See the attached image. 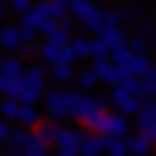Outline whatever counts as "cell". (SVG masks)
<instances>
[{
    "instance_id": "ffe728a7",
    "label": "cell",
    "mask_w": 156,
    "mask_h": 156,
    "mask_svg": "<svg viewBox=\"0 0 156 156\" xmlns=\"http://www.w3.org/2000/svg\"><path fill=\"white\" fill-rule=\"evenodd\" d=\"M60 52H62V47L44 37L42 47H39V57H42V62H50V65H52V62H57V60H60Z\"/></svg>"
},
{
    "instance_id": "277c9868",
    "label": "cell",
    "mask_w": 156,
    "mask_h": 156,
    "mask_svg": "<svg viewBox=\"0 0 156 156\" xmlns=\"http://www.w3.org/2000/svg\"><path fill=\"white\" fill-rule=\"evenodd\" d=\"M44 83H47V68L42 62H34V65L26 68V83H23L21 91V101L26 104H39L44 99Z\"/></svg>"
},
{
    "instance_id": "6da1fadb",
    "label": "cell",
    "mask_w": 156,
    "mask_h": 156,
    "mask_svg": "<svg viewBox=\"0 0 156 156\" xmlns=\"http://www.w3.org/2000/svg\"><path fill=\"white\" fill-rule=\"evenodd\" d=\"M86 128L96 130V133H104V135H120V138H130V120L128 115L122 112H107L99 109L94 115L86 117Z\"/></svg>"
},
{
    "instance_id": "f1b7e54d",
    "label": "cell",
    "mask_w": 156,
    "mask_h": 156,
    "mask_svg": "<svg viewBox=\"0 0 156 156\" xmlns=\"http://www.w3.org/2000/svg\"><path fill=\"white\" fill-rule=\"evenodd\" d=\"M128 44H130V50H133V52H148V47H151V39L140 37V34H133V37L128 39Z\"/></svg>"
},
{
    "instance_id": "f546056e",
    "label": "cell",
    "mask_w": 156,
    "mask_h": 156,
    "mask_svg": "<svg viewBox=\"0 0 156 156\" xmlns=\"http://www.w3.org/2000/svg\"><path fill=\"white\" fill-rule=\"evenodd\" d=\"M109 55H112V47L101 37H96L94 39V57H109Z\"/></svg>"
},
{
    "instance_id": "7a4b0ae2",
    "label": "cell",
    "mask_w": 156,
    "mask_h": 156,
    "mask_svg": "<svg viewBox=\"0 0 156 156\" xmlns=\"http://www.w3.org/2000/svg\"><path fill=\"white\" fill-rule=\"evenodd\" d=\"M70 16L76 18V23H81L83 29L99 34L107 26V11H101L96 5V0H73L70 3Z\"/></svg>"
},
{
    "instance_id": "cb8c5ba5",
    "label": "cell",
    "mask_w": 156,
    "mask_h": 156,
    "mask_svg": "<svg viewBox=\"0 0 156 156\" xmlns=\"http://www.w3.org/2000/svg\"><path fill=\"white\" fill-rule=\"evenodd\" d=\"M107 154H112V156L130 154V143H128V138H120V135H107Z\"/></svg>"
},
{
    "instance_id": "8992f818",
    "label": "cell",
    "mask_w": 156,
    "mask_h": 156,
    "mask_svg": "<svg viewBox=\"0 0 156 156\" xmlns=\"http://www.w3.org/2000/svg\"><path fill=\"white\" fill-rule=\"evenodd\" d=\"M83 130L78 128H60V133H57L55 138V151L60 156H78L81 154V146H83Z\"/></svg>"
},
{
    "instance_id": "2e32d148",
    "label": "cell",
    "mask_w": 156,
    "mask_h": 156,
    "mask_svg": "<svg viewBox=\"0 0 156 156\" xmlns=\"http://www.w3.org/2000/svg\"><path fill=\"white\" fill-rule=\"evenodd\" d=\"M29 135H31V128H23V125L18 130H13L11 140H8V154H26Z\"/></svg>"
},
{
    "instance_id": "1f68e13d",
    "label": "cell",
    "mask_w": 156,
    "mask_h": 156,
    "mask_svg": "<svg viewBox=\"0 0 156 156\" xmlns=\"http://www.w3.org/2000/svg\"><path fill=\"white\" fill-rule=\"evenodd\" d=\"M8 3H11L13 13H18V16H21V13H26L29 8L34 5V0H8Z\"/></svg>"
},
{
    "instance_id": "d6986e66",
    "label": "cell",
    "mask_w": 156,
    "mask_h": 156,
    "mask_svg": "<svg viewBox=\"0 0 156 156\" xmlns=\"http://www.w3.org/2000/svg\"><path fill=\"white\" fill-rule=\"evenodd\" d=\"M73 62H52V81L55 83H60V86H65V83H70L73 81Z\"/></svg>"
},
{
    "instance_id": "44dd1931",
    "label": "cell",
    "mask_w": 156,
    "mask_h": 156,
    "mask_svg": "<svg viewBox=\"0 0 156 156\" xmlns=\"http://www.w3.org/2000/svg\"><path fill=\"white\" fill-rule=\"evenodd\" d=\"M128 143H130V154H151V151H154V146H156L154 140H151L148 135H143V133L130 135Z\"/></svg>"
},
{
    "instance_id": "7402d4cb",
    "label": "cell",
    "mask_w": 156,
    "mask_h": 156,
    "mask_svg": "<svg viewBox=\"0 0 156 156\" xmlns=\"http://www.w3.org/2000/svg\"><path fill=\"white\" fill-rule=\"evenodd\" d=\"M120 11H122V18L125 23H138L140 18H143V8H140V3H135V0H130V3H122L120 5Z\"/></svg>"
},
{
    "instance_id": "83f0119b",
    "label": "cell",
    "mask_w": 156,
    "mask_h": 156,
    "mask_svg": "<svg viewBox=\"0 0 156 156\" xmlns=\"http://www.w3.org/2000/svg\"><path fill=\"white\" fill-rule=\"evenodd\" d=\"M39 133L44 135L50 143H55V138H57V133H60V125H57V120H47V122H39Z\"/></svg>"
},
{
    "instance_id": "9c48e42d",
    "label": "cell",
    "mask_w": 156,
    "mask_h": 156,
    "mask_svg": "<svg viewBox=\"0 0 156 156\" xmlns=\"http://www.w3.org/2000/svg\"><path fill=\"white\" fill-rule=\"evenodd\" d=\"M26 73V65H23V57H16V55H8L5 62H3V70H0V91H5L8 86L21 78Z\"/></svg>"
},
{
    "instance_id": "3957f363",
    "label": "cell",
    "mask_w": 156,
    "mask_h": 156,
    "mask_svg": "<svg viewBox=\"0 0 156 156\" xmlns=\"http://www.w3.org/2000/svg\"><path fill=\"white\" fill-rule=\"evenodd\" d=\"M78 94L68 89H52L44 94L42 104H44V112L52 117V120H65V117H73V107H76Z\"/></svg>"
},
{
    "instance_id": "ac0fdd59",
    "label": "cell",
    "mask_w": 156,
    "mask_h": 156,
    "mask_svg": "<svg viewBox=\"0 0 156 156\" xmlns=\"http://www.w3.org/2000/svg\"><path fill=\"white\" fill-rule=\"evenodd\" d=\"M76 83H78L81 91H91V89H96V83H101V81H99V73L91 65V68H83L81 73H76Z\"/></svg>"
},
{
    "instance_id": "4fadbf2b",
    "label": "cell",
    "mask_w": 156,
    "mask_h": 156,
    "mask_svg": "<svg viewBox=\"0 0 156 156\" xmlns=\"http://www.w3.org/2000/svg\"><path fill=\"white\" fill-rule=\"evenodd\" d=\"M148 68H151V62H148V57H146V52H135V55L130 57V62L122 68V73H125V78H140Z\"/></svg>"
},
{
    "instance_id": "836d02e7",
    "label": "cell",
    "mask_w": 156,
    "mask_h": 156,
    "mask_svg": "<svg viewBox=\"0 0 156 156\" xmlns=\"http://www.w3.org/2000/svg\"><path fill=\"white\" fill-rule=\"evenodd\" d=\"M135 3H154V0H135Z\"/></svg>"
},
{
    "instance_id": "5bb4252c",
    "label": "cell",
    "mask_w": 156,
    "mask_h": 156,
    "mask_svg": "<svg viewBox=\"0 0 156 156\" xmlns=\"http://www.w3.org/2000/svg\"><path fill=\"white\" fill-rule=\"evenodd\" d=\"M55 148V146L50 143V140L44 138V135L39 133H31L29 135V143H26V156H44V154H50V151Z\"/></svg>"
},
{
    "instance_id": "603a6c76",
    "label": "cell",
    "mask_w": 156,
    "mask_h": 156,
    "mask_svg": "<svg viewBox=\"0 0 156 156\" xmlns=\"http://www.w3.org/2000/svg\"><path fill=\"white\" fill-rule=\"evenodd\" d=\"M70 47L76 50L78 60H86V57H94V42H91V39H86V37H73Z\"/></svg>"
},
{
    "instance_id": "d590c367",
    "label": "cell",
    "mask_w": 156,
    "mask_h": 156,
    "mask_svg": "<svg viewBox=\"0 0 156 156\" xmlns=\"http://www.w3.org/2000/svg\"><path fill=\"white\" fill-rule=\"evenodd\" d=\"M154 50H156V39H154Z\"/></svg>"
},
{
    "instance_id": "4316f807",
    "label": "cell",
    "mask_w": 156,
    "mask_h": 156,
    "mask_svg": "<svg viewBox=\"0 0 156 156\" xmlns=\"http://www.w3.org/2000/svg\"><path fill=\"white\" fill-rule=\"evenodd\" d=\"M135 34H140V37H146V39H151V42H154L156 39V23L151 21V18H140L138 23H135Z\"/></svg>"
},
{
    "instance_id": "8d00e7d4",
    "label": "cell",
    "mask_w": 156,
    "mask_h": 156,
    "mask_svg": "<svg viewBox=\"0 0 156 156\" xmlns=\"http://www.w3.org/2000/svg\"><path fill=\"white\" fill-rule=\"evenodd\" d=\"M154 107H156V101H154Z\"/></svg>"
},
{
    "instance_id": "4dcf8cb0",
    "label": "cell",
    "mask_w": 156,
    "mask_h": 156,
    "mask_svg": "<svg viewBox=\"0 0 156 156\" xmlns=\"http://www.w3.org/2000/svg\"><path fill=\"white\" fill-rule=\"evenodd\" d=\"M13 120H8V117H3V122H0V143H8L13 135V128H11Z\"/></svg>"
},
{
    "instance_id": "ba28073f",
    "label": "cell",
    "mask_w": 156,
    "mask_h": 156,
    "mask_svg": "<svg viewBox=\"0 0 156 156\" xmlns=\"http://www.w3.org/2000/svg\"><path fill=\"white\" fill-rule=\"evenodd\" d=\"M94 70L99 73V81L107 86H117L125 81V73L120 70L115 60H107V57H94Z\"/></svg>"
},
{
    "instance_id": "30bf717a",
    "label": "cell",
    "mask_w": 156,
    "mask_h": 156,
    "mask_svg": "<svg viewBox=\"0 0 156 156\" xmlns=\"http://www.w3.org/2000/svg\"><path fill=\"white\" fill-rule=\"evenodd\" d=\"M135 128H138V133L148 135L156 143V107L154 104H146L143 109L135 115Z\"/></svg>"
},
{
    "instance_id": "484cf974",
    "label": "cell",
    "mask_w": 156,
    "mask_h": 156,
    "mask_svg": "<svg viewBox=\"0 0 156 156\" xmlns=\"http://www.w3.org/2000/svg\"><path fill=\"white\" fill-rule=\"evenodd\" d=\"M3 117H8V120H13L16 122L18 120V112H21V99H13V96H5L3 99Z\"/></svg>"
},
{
    "instance_id": "e0dca14e",
    "label": "cell",
    "mask_w": 156,
    "mask_h": 156,
    "mask_svg": "<svg viewBox=\"0 0 156 156\" xmlns=\"http://www.w3.org/2000/svg\"><path fill=\"white\" fill-rule=\"evenodd\" d=\"M16 122L23 125V128H39L42 117H39V112H37V104H26V101H21V112H18Z\"/></svg>"
},
{
    "instance_id": "7c38bea8",
    "label": "cell",
    "mask_w": 156,
    "mask_h": 156,
    "mask_svg": "<svg viewBox=\"0 0 156 156\" xmlns=\"http://www.w3.org/2000/svg\"><path fill=\"white\" fill-rule=\"evenodd\" d=\"M107 151V135L104 133H96V130H91V133L83 135V146H81V154L86 156H99Z\"/></svg>"
},
{
    "instance_id": "d6a6232c",
    "label": "cell",
    "mask_w": 156,
    "mask_h": 156,
    "mask_svg": "<svg viewBox=\"0 0 156 156\" xmlns=\"http://www.w3.org/2000/svg\"><path fill=\"white\" fill-rule=\"evenodd\" d=\"M18 52H21V57H23V60H31V57H39V50H34V44H31V42H23V47H21Z\"/></svg>"
},
{
    "instance_id": "d4e9b609",
    "label": "cell",
    "mask_w": 156,
    "mask_h": 156,
    "mask_svg": "<svg viewBox=\"0 0 156 156\" xmlns=\"http://www.w3.org/2000/svg\"><path fill=\"white\" fill-rule=\"evenodd\" d=\"M140 94L143 96H156V65H151L140 76Z\"/></svg>"
},
{
    "instance_id": "8fae6325",
    "label": "cell",
    "mask_w": 156,
    "mask_h": 156,
    "mask_svg": "<svg viewBox=\"0 0 156 156\" xmlns=\"http://www.w3.org/2000/svg\"><path fill=\"white\" fill-rule=\"evenodd\" d=\"M0 42H3V47H5L8 52H18L23 47V42H26L21 23H5L3 31H0Z\"/></svg>"
},
{
    "instance_id": "9a60e30c",
    "label": "cell",
    "mask_w": 156,
    "mask_h": 156,
    "mask_svg": "<svg viewBox=\"0 0 156 156\" xmlns=\"http://www.w3.org/2000/svg\"><path fill=\"white\" fill-rule=\"evenodd\" d=\"M99 37L104 39V42L112 47V50H115L117 44L128 42V37H125V29H122V23H107V26L99 31Z\"/></svg>"
},
{
    "instance_id": "52a82bcc",
    "label": "cell",
    "mask_w": 156,
    "mask_h": 156,
    "mask_svg": "<svg viewBox=\"0 0 156 156\" xmlns=\"http://www.w3.org/2000/svg\"><path fill=\"white\" fill-rule=\"evenodd\" d=\"M109 99H101V96H86V94H78L76 107H73V117L70 120H78V122H86V117L94 115L99 109H107Z\"/></svg>"
},
{
    "instance_id": "e575fe53",
    "label": "cell",
    "mask_w": 156,
    "mask_h": 156,
    "mask_svg": "<svg viewBox=\"0 0 156 156\" xmlns=\"http://www.w3.org/2000/svg\"><path fill=\"white\" fill-rule=\"evenodd\" d=\"M65 3H68V5H70V3H73V0H65Z\"/></svg>"
},
{
    "instance_id": "5b68a950",
    "label": "cell",
    "mask_w": 156,
    "mask_h": 156,
    "mask_svg": "<svg viewBox=\"0 0 156 156\" xmlns=\"http://www.w3.org/2000/svg\"><path fill=\"white\" fill-rule=\"evenodd\" d=\"M140 91H133V89H128L125 83H117V86H112V91H109V104L115 107L117 112H122V115H138L140 109H143V101H140Z\"/></svg>"
}]
</instances>
